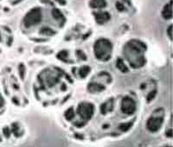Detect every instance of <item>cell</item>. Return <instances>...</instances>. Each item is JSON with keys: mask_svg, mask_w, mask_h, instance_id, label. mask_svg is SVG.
I'll return each mask as SVG.
<instances>
[{"mask_svg": "<svg viewBox=\"0 0 173 147\" xmlns=\"http://www.w3.org/2000/svg\"><path fill=\"white\" fill-rule=\"evenodd\" d=\"M94 50H95V54L97 59L106 62L111 57L113 45L109 40L103 38L99 39L95 44Z\"/></svg>", "mask_w": 173, "mask_h": 147, "instance_id": "cell-2", "label": "cell"}, {"mask_svg": "<svg viewBox=\"0 0 173 147\" xmlns=\"http://www.w3.org/2000/svg\"><path fill=\"white\" fill-rule=\"evenodd\" d=\"M42 20V11L40 8H34L26 14L24 18V24L27 28L39 24Z\"/></svg>", "mask_w": 173, "mask_h": 147, "instance_id": "cell-3", "label": "cell"}, {"mask_svg": "<svg viewBox=\"0 0 173 147\" xmlns=\"http://www.w3.org/2000/svg\"><path fill=\"white\" fill-rule=\"evenodd\" d=\"M121 110L124 113H126L127 115L133 114L136 111V103H135L134 100L128 96L125 97L122 100Z\"/></svg>", "mask_w": 173, "mask_h": 147, "instance_id": "cell-5", "label": "cell"}, {"mask_svg": "<svg viewBox=\"0 0 173 147\" xmlns=\"http://www.w3.org/2000/svg\"><path fill=\"white\" fill-rule=\"evenodd\" d=\"M95 17L96 22L100 24H103L107 23L111 18L108 12H95Z\"/></svg>", "mask_w": 173, "mask_h": 147, "instance_id": "cell-7", "label": "cell"}, {"mask_svg": "<svg viewBox=\"0 0 173 147\" xmlns=\"http://www.w3.org/2000/svg\"><path fill=\"white\" fill-rule=\"evenodd\" d=\"M125 1H126V2H128L129 0H125Z\"/></svg>", "mask_w": 173, "mask_h": 147, "instance_id": "cell-26", "label": "cell"}, {"mask_svg": "<svg viewBox=\"0 0 173 147\" xmlns=\"http://www.w3.org/2000/svg\"><path fill=\"white\" fill-rule=\"evenodd\" d=\"M116 5H117V9H118L119 11H124V6L122 5L120 2H118V3L116 4Z\"/></svg>", "mask_w": 173, "mask_h": 147, "instance_id": "cell-21", "label": "cell"}, {"mask_svg": "<svg viewBox=\"0 0 173 147\" xmlns=\"http://www.w3.org/2000/svg\"><path fill=\"white\" fill-rule=\"evenodd\" d=\"M58 3H60L61 5H65L66 4V2H65V0H56Z\"/></svg>", "mask_w": 173, "mask_h": 147, "instance_id": "cell-24", "label": "cell"}, {"mask_svg": "<svg viewBox=\"0 0 173 147\" xmlns=\"http://www.w3.org/2000/svg\"><path fill=\"white\" fill-rule=\"evenodd\" d=\"M52 16L54 17V18H56V20H62V21H64V17H63V15H62V13L58 9H54L53 11H52Z\"/></svg>", "mask_w": 173, "mask_h": 147, "instance_id": "cell-12", "label": "cell"}, {"mask_svg": "<svg viewBox=\"0 0 173 147\" xmlns=\"http://www.w3.org/2000/svg\"><path fill=\"white\" fill-rule=\"evenodd\" d=\"M144 50H146V45L143 43L138 40H132L126 45L124 54L133 68H139L145 63Z\"/></svg>", "mask_w": 173, "mask_h": 147, "instance_id": "cell-1", "label": "cell"}, {"mask_svg": "<svg viewBox=\"0 0 173 147\" xmlns=\"http://www.w3.org/2000/svg\"><path fill=\"white\" fill-rule=\"evenodd\" d=\"M0 41H1V37H0Z\"/></svg>", "mask_w": 173, "mask_h": 147, "instance_id": "cell-27", "label": "cell"}, {"mask_svg": "<svg viewBox=\"0 0 173 147\" xmlns=\"http://www.w3.org/2000/svg\"><path fill=\"white\" fill-rule=\"evenodd\" d=\"M90 72V68L88 66H83L82 68H81L80 69V70H79V75H81V77H86L88 75V73Z\"/></svg>", "mask_w": 173, "mask_h": 147, "instance_id": "cell-14", "label": "cell"}, {"mask_svg": "<svg viewBox=\"0 0 173 147\" xmlns=\"http://www.w3.org/2000/svg\"><path fill=\"white\" fill-rule=\"evenodd\" d=\"M75 116V113H74V111H73V108L68 109L65 113V118L68 120H71Z\"/></svg>", "mask_w": 173, "mask_h": 147, "instance_id": "cell-17", "label": "cell"}, {"mask_svg": "<svg viewBox=\"0 0 173 147\" xmlns=\"http://www.w3.org/2000/svg\"><path fill=\"white\" fill-rule=\"evenodd\" d=\"M168 36L170 37L171 40H172L173 39V37H172V25L170 26V28L168 29Z\"/></svg>", "mask_w": 173, "mask_h": 147, "instance_id": "cell-20", "label": "cell"}, {"mask_svg": "<svg viewBox=\"0 0 173 147\" xmlns=\"http://www.w3.org/2000/svg\"><path fill=\"white\" fill-rule=\"evenodd\" d=\"M163 122H164L163 116H152L147 120L146 127L150 132L155 133L160 129Z\"/></svg>", "mask_w": 173, "mask_h": 147, "instance_id": "cell-6", "label": "cell"}, {"mask_svg": "<svg viewBox=\"0 0 173 147\" xmlns=\"http://www.w3.org/2000/svg\"><path fill=\"white\" fill-rule=\"evenodd\" d=\"M8 131H9V129H8V128H5V135H6V137H9V133H9V132H8Z\"/></svg>", "mask_w": 173, "mask_h": 147, "instance_id": "cell-25", "label": "cell"}, {"mask_svg": "<svg viewBox=\"0 0 173 147\" xmlns=\"http://www.w3.org/2000/svg\"><path fill=\"white\" fill-rule=\"evenodd\" d=\"M89 5L91 8L100 9V8L106 7L107 2H106L105 0H91L89 3Z\"/></svg>", "mask_w": 173, "mask_h": 147, "instance_id": "cell-11", "label": "cell"}, {"mask_svg": "<svg viewBox=\"0 0 173 147\" xmlns=\"http://www.w3.org/2000/svg\"><path fill=\"white\" fill-rule=\"evenodd\" d=\"M4 103H5V101H4L3 97L0 94V107H2L4 106Z\"/></svg>", "mask_w": 173, "mask_h": 147, "instance_id": "cell-23", "label": "cell"}, {"mask_svg": "<svg viewBox=\"0 0 173 147\" xmlns=\"http://www.w3.org/2000/svg\"><path fill=\"white\" fill-rule=\"evenodd\" d=\"M114 107V99H110L107 102L103 103L101 107V111L102 113V114H106L108 112H111Z\"/></svg>", "mask_w": 173, "mask_h": 147, "instance_id": "cell-9", "label": "cell"}, {"mask_svg": "<svg viewBox=\"0 0 173 147\" xmlns=\"http://www.w3.org/2000/svg\"><path fill=\"white\" fill-rule=\"evenodd\" d=\"M57 57L61 60H62V61H66V58L68 57V52L65 51V50L61 51L60 53H58Z\"/></svg>", "mask_w": 173, "mask_h": 147, "instance_id": "cell-18", "label": "cell"}, {"mask_svg": "<svg viewBox=\"0 0 173 147\" xmlns=\"http://www.w3.org/2000/svg\"><path fill=\"white\" fill-rule=\"evenodd\" d=\"M117 68L121 72H124V73L128 71L127 67L126 66V64L124 63V62L122 61L121 59H118V61H117Z\"/></svg>", "mask_w": 173, "mask_h": 147, "instance_id": "cell-13", "label": "cell"}, {"mask_svg": "<svg viewBox=\"0 0 173 147\" xmlns=\"http://www.w3.org/2000/svg\"><path fill=\"white\" fill-rule=\"evenodd\" d=\"M95 107L88 102H82L78 106V113L85 120H89L94 114Z\"/></svg>", "mask_w": 173, "mask_h": 147, "instance_id": "cell-4", "label": "cell"}, {"mask_svg": "<svg viewBox=\"0 0 173 147\" xmlns=\"http://www.w3.org/2000/svg\"><path fill=\"white\" fill-rule=\"evenodd\" d=\"M88 91L90 93H99V92H101L105 89V87L101 84L96 83V82H91L88 85Z\"/></svg>", "mask_w": 173, "mask_h": 147, "instance_id": "cell-10", "label": "cell"}, {"mask_svg": "<svg viewBox=\"0 0 173 147\" xmlns=\"http://www.w3.org/2000/svg\"><path fill=\"white\" fill-rule=\"evenodd\" d=\"M40 33H41V34H43V35H47V36H51V35H54V34H55V31L52 30L51 29L46 27V28H43V29L40 30Z\"/></svg>", "mask_w": 173, "mask_h": 147, "instance_id": "cell-16", "label": "cell"}, {"mask_svg": "<svg viewBox=\"0 0 173 147\" xmlns=\"http://www.w3.org/2000/svg\"><path fill=\"white\" fill-rule=\"evenodd\" d=\"M162 16L165 19H171L172 18V1L170 4H167L162 11Z\"/></svg>", "mask_w": 173, "mask_h": 147, "instance_id": "cell-8", "label": "cell"}, {"mask_svg": "<svg viewBox=\"0 0 173 147\" xmlns=\"http://www.w3.org/2000/svg\"><path fill=\"white\" fill-rule=\"evenodd\" d=\"M155 95H156V91H153V92H152L150 94H148V98H147L148 101H151L152 100H153Z\"/></svg>", "mask_w": 173, "mask_h": 147, "instance_id": "cell-19", "label": "cell"}, {"mask_svg": "<svg viewBox=\"0 0 173 147\" xmlns=\"http://www.w3.org/2000/svg\"><path fill=\"white\" fill-rule=\"evenodd\" d=\"M24 66L21 64L19 66V71H20V75H21V78L22 79H24V73H23V69H24Z\"/></svg>", "mask_w": 173, "mask_h": 147, "instance_id": "cell-22", "label": "cell"}, {"mask_svg": "<svg viewBox=\"0 0 173 147\" xmlns=\"http://www.w3.org/2000/svg\"><path fill=\"white\" fill-rule=\"evenodd\" d=\"M132 126H133V123H132V122L124 123V124H122V125H120V126H119V129L123 131V132H127V131H128L129 129L132 127Z\"/></svg>", "mask_w": 173, "mask_h": 147, "instance_id": "cell-15", "label": "cell"}]
</instances>
